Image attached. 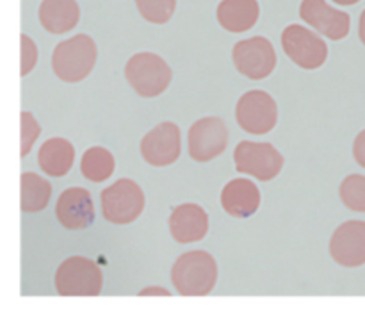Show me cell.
<instances>
[{
    "label": "cell",
    "instance_id": "cell-15",
    "mask_svg": "<svg viewBox=\"0 0 365 314\" xmlns=\"http://www.w3.org/2000/svg\"><path fill=\"white\" fill-rule=\"evenodd\" d=\"M171 238L180 245L198 243L209 232V214L198 203H180L170 214Z\"/></svg>",
    "mask_w": 365,
    "mask_h": 314
},
{
    "label": "cell",
    "instance_id": "cell-1",
    "mask_svg": "<svg viewBox=\"0 0 365 314\" xmlns=\"http://www.w3.org/2000/svg\"><path fill=\"white\" fill-rule=\"evenodd\" d=\"M217 282V263L205 250H191L175 260L171 284L182 296H207Z\"/></svg>",
    "mask_w": 365,
    "mask_h": 314
},
{
    "label": "cell",
    "instance_id": "cell-26",
    "mask_svg": "<svg viewBox=\"0 0 365 314\" xmlns=\"http://www.w3.org/2000/svg\"><path fill=\"white\" fill-rule=\"evenodd\" d=\"M353 157H355L356 164L365 170V128L355 138L353 143Z\"/></svg>",
    "mask_w": 365,
    "mask_h": 314
},
{
    "label": "cell",
    "instance_id": "cell-22",
    "mask_svg": "<svg viewBox=\"0 0 365 314\" xmlns=\"http://www.w3.org/2000/svg\"><path fill=\"white\" fill-rule=\"evenodd\" d=\"M339 195L349 211L365 213V175H348L339 188Z\"/></svg>",
    "mask_w": 365,
    "mask_h": 314
},
{
    "label": "cell",
    "instance_id": "cell-17",
    "mask_svg": "<svg viewBox=\"0 0 365 314\" xmlns=\"http://www.w3.org/2000/svg\"><path fill=\"white\" fill-rule=\"evenodd\" d=\"M260 6L257 0H221L216 9V18L221 27L234 34L250 31L257 25Z\"/></svg>",
    "mask_w": 365,
    "mask_h": 314
},
{
    "label": "cell",
    "instance_id": "cell-25",
    "mask_svg": "<svg viewBox=\"0 0 365 314\" xmlns=\"http://www.w3.org/2000/svg\"><path fill=\"white\" fill-rule=\"evenodd\" d=\"M20 41H21L20 75L21 77H25V75H29L32 70H34L36 63H38V46H36V43L32 41L27 34H21Z\"/></svg>",
    "mask_w": 365,
    "mask_h": 314
},
{
    "label": "cell",
    "instance_id": "cell-20",
    "mask_svg": "<svg viewBox=\"0 0 365 314\" xmlns=\"http://www.w3.org/2000/svg\"><path fill=\"white\" fill-rule=\"evenodd\" d=\"M52 184L41 175L25 171L20 177V209L21 213H41L50 202Z\"/></svg>",
    "mask_w": 365,
    "mask_h": 314
},
{
    "label": "cell",
    "instance_id": "cell-10",
    "mask_svg": "<svg viewBox=\"0 0 365 314\" xmlns=\"http://www.w3.org/2000/svg\"><path fill=\"white\" fill-rule=\"evenodd\" d=\"M228 146V127L223 118L205 116L191 125L187 132V148L196 163L216 159Z\"/></svg>",
    "mask_w": 365,
    "mask_h": 314
},
{
    "label": "cell",
    "instance_id": "cell-4",
    "mask_svg": "<svg viewBox=\"0 0 365 314\" xmlns=\"http://www.w3.org/2000/svg\"><path fill=\"white\" fill-rule=\"evenodd\" d=\"M102 285V270L88 257H68L56 271V289L61 296H98Z\"/></svg>",
    "mask_w": 365,
    "mask_h": 314
},
{
    "label": "cell",
    "instance_id": "cell-6",
    "mask_svg": "<svg viewBox=\"0 0 365 314\" xmlns=\"http://www.w3.org/2000/svg\"><path fill=\"white\" fill-rule=\"evenodd\" d=\"M235 120H237L239 127L248 134H267L277 127L278 106L267 91L252 89L237 100Z\"/></svg>",
    "mask_w": 365,
    "mask_h": 314
},
{
    "label": "cell",
    "instance_id": "cell-13",
    "mask_svg": "<svg viewBox=\"0 0 365 314\" xmlns=\"http://www.w3.org/2000/svg\"><path fill=\"white\" fill-rule=\"evenodd\" d=\"M330 255L346 268L365 264V221L349 220L335 228L330 239Z\"/></svg>",
    "mask_w": 365,
    "mask_h": 314
},
{
    "label": "cell",
    "instance_id": "cell-27",
    "mask_svg": "<svg viewBox=\"0 0 365 314\" xmlns=\"http://www.w3.org/2000/svg\"><path fill=\"white\" fill-rule=\"evenodd\" d=\"M359 38H360V41L365 45V9L362 11V14H360V20H359Z\"/></svg>",
    "mask_w": 365,
    "mask_h": 314
},
{
    "label": "cell",
    "instance_id": "cell-21",
    "mask_svg": "<svg viewBox=\"0 0 365 314\" xmlns=\"http://www.w3.org/2000/svg\"><path fill=\"white\" fill-rule=\"evenodd\" d=\"M114 168H116L114 156L110 153V150L103 148V146H91L81 157L82 177L96 182V184L106 182L107 178L113 177Z\"/></svg>",
    "mask_w": 365,
    "mask_h": 314
},
{
    "label": "cell",
    "instance_id": "cell-18",
    "mask_svg": "<svg viewBox=\"0 0 365 314\" xmlns=\"http://www.w3.org/2000/svg\"><path fill=\"white\" fill-rule=\"evenodd\" d=\"M39 24L50 34H64L77 27L81 7L77 0H43L39 4Z\"/></svg>",
    "mask_w": 365,
    "mask_h": 314
},
{
    "label": "cell",
    "instance_id": "cell-24",
    "mask_svg": "<svg viewBox=\"0 0 365 314\" xmlns=\"http://www.w3.org/2000/svg\"><path fill=\"white\" fill-rule=\"evenodd\" d=\"M21 120V150H20V156L25 157L31 148L34 146L36 139L39 138L41 134V127H39L38 120L34 118V114L29 113V111H24L20 116Z\"/></svg>",
    "mask_w": 365,
    "mask_h": 314
},
{
    "label": "cell",
    "instance_id": "cell-3",
    "mask_svg": "<svg viewBox=\"0 0 365 314\" xmlns=\"http://www.w3.org/2000/svg\"><path fill=\"white\" fill-rule=\"evenodd\" d=\"M125 78L143 98L163 95L171 84L173 71L160 56L153 52H139L125 64Z\"/></svg>",
    "mask_w": 365,
    "mask_h": 314
},
{
    "label": "cell",
    "instance_id": "cell-12",
    "mask_svg": "<svg viewBox=\"0 0 365 314\" xmlns=\"http://www.w3.org/2000/svg\"><path fill=\"white\" fill-rule=\"evenodd\" d=\"M299 16L331 41L344 39L351 29V16L331 7L327 0H303L299 6Z\"/></svg>",
    "mask_w": 365,
    "mask_h": 314
},
{
    "label": "cell",
    "instance_id": "cell-11",
    "mask_svg": "<svg viewBox=\"0 0 365 314\" xmlns=\"http://www.w3.org/2000/svg\"><path fill=\"white\" fill-rule=\"evenodd\" d=\"M141 156L150 166L164 168L177 163L182 153L180 128L173 121H163L141 139Z\"/></svg>",
    "mask_w": 365,
    "mask_h": 314
},
{
    "label": "cell",
    "instance_id": "cell-5",
    "mask_svg": "<svg viewBox=\"0 0 365 314\" xmlns=\"http://www.w3.org/2000/svg\"><path fill=\"white\" fill-rule=\"evenodd\" d=\"M102 214L107 221L127 225L138 220L146 206L141 186L132 178H118L113 186H107L100 193Z\"/></svg>",
    "mask_w": 365,
    "mask_h": 314
},
{
    "label": "cell",
    "instance_id": "cell-2",
    "mask_svg": "<svg viewBox=\"0 0 365 314\" xmlns=\"http://www.w3.org/2000/svg\"><path fill=\"white\" fill-rule=\"evenodd\" d=\"M98 49L91 36L77 34L57 43L52 52V70L63 82L75 84L93 71Z\"/></svg>",
    "mask_w": 365,
    "mask_h": 314
},
{
    "label": "cell",
    "instance_id": "cell-7",
    "mask_svg": "<svg viewBox=\"0 0 365 314\" xmlns=\"http://www.w3.org/2000/svg\"><path fill=\"white\" fill-rule=\"evenodd\" d=\"M282 49L289 59L303 70H317L328 59V45L323 38L303 25L292 24L282 32Z\"/></svg>",
    "mask_w": 365,
    "mask_h": 314
},
{
    "label": "cell",
    "instance_id": "cell-8",
    "mask_svg": "<svg viewBox=\"0 0 365 314\" xmlns=\"http://www.w3.org/2000/svg\"><path fill=\"white\" fill-rule=\"evenodd\" d=\"M232 61L239 74L252 81L267 78L277 68V50L273 43L264 36L242 39L234 45Z\"/></svg>",
    "mask_w": 365,
    "mask_h": 314
},
{
    "label": "cell",
    "instance_id": "cell-28",
    "mask_svg": "<svg viewBox=\"0 0 365 314\" xmlns=\"http://www.w3.org/2000/svg\"><path fill=\"white\" fill-rule=\"evenodd\" d=\"M150 293H157V295H170V293L166 291V289H159V288H153V289H145V291H141L139 295H150Z\"/></svg>",
    "mask_w": 365,
    "mask_h": 314
},
{
    "label": "cell",
    "instance_id": "cell-29",
    "mask_svg": "<svg viewBox=\"0 0 365 314\" xmlns=\"http://www.w3.org/2000/svg\"><path fill=\"white\" fill-rule=\"evenodd\" d=\"M334 2L339 4V6H355L360 0H334Z\"/></svg>",
    "mask_w": 365,
    "mask_h": 314
},
{
    "label": "cell",
    "instance_id": "cell-23",
    "mask_svg": "<svg viewBox=\"0 0 365 314\" xmlns=\"http://www.w3.org/2000/svg\"><path fill=\"white\" fill-rule=\"evenodd\" d=\"M139 14L150 24L163 25L171 20L177 9V0H135Z\"/></svg>",
    "mask_w": 365,
    "mask_h": 314
},
{
    "label": "cell",
    "instance_id": "cell-19",
    "mask_svg": "<svg viewBox=\"0 0 365 314\" xmlns=\"http://www.w3.org/2000/svg\"><path fill=\"white\" fill-rule=\"evenodd\" d=\"M75 163V146L64 138H50L39 146L38 166L50 177H64Z\"/></svg>",
    "mask_w": 365,
    "mask_h": 314
},
{
    "label": "cell",
    "instance_id": "cell-16",
    "mask_svg": "<svg viewBox=\"0 0 365 314\" xmlns=\"http://www.w3.org/2000/svg\"><path fill=\"white\" fill-rule=\"evenodd\" d=\"M221 207L234 218H250L260 207V189L250 178H234L221 191Z\"/></svg>",
    "mask_w": 365,
    "mask_h": 314
},
{
    "label": "cell",
    "instance_id": "cell-9",
    "mask_svg": "<svg viewBox=\"0 0 365 314\" xmlns=\"http://www.w3.org/2000/svg\"><path fill=\"white\" fill-rule=\"evenodd\" d=\"M235 170L255 177L257 181H273L284 168V156L271 143L241 141L234 150Z\"/></svg>",
    "mask_w": 365,
    "mask_h": 314
},
{
    "label": "cell",
    "instance_id": "cell-14",
    "mask_svg": "<svg viewBox=\"0 0 365 314\" xmlns=\"http://www.w3.org/2000/svg\"><path fill=\"white\" fill-rule=\"evenodd\" d=\"M56 216L68 231L88 228L95 220V203L91 193L84 188H70L63 191L57 200Z\"/></svg>",
    "mask_w": 365,
    "mask_h": 314
}]
</instances>
